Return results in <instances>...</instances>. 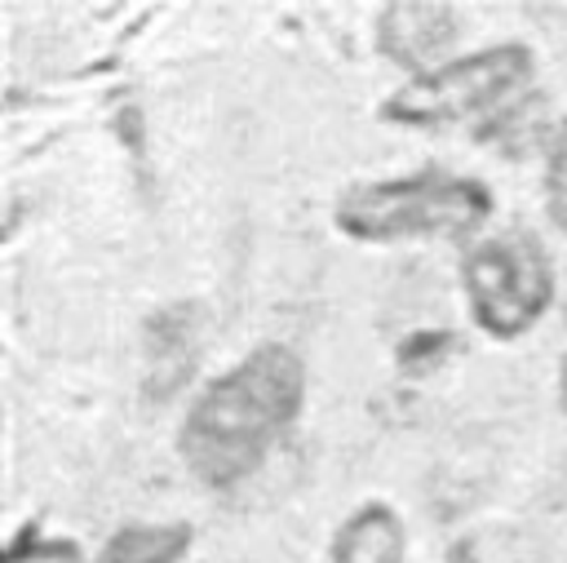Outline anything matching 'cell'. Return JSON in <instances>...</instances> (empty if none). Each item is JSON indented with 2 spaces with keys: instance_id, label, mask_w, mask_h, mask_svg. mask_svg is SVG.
<instances>
[{
  "instance_id": "obj_1",
  "label": "cell",
  "mask_w": 567,
  "mask_h": 563,
  "mask_svg": "<svg viewBox=\"0 0 567 563\" xmlns=\"http://www.w3.org/2000/svg\"><path fill=\"white\" fill-rule=\"evenodd\" d=\"M306 399V368L301 359L266 341L230 364L217 381L199 390L186 408L177 452L186 470L204 488H230L261 465L270 443L297 421Z\"/></svg>"
},
{
  "instance_id": "obj_2",
  "label": "cell",
  "mask_w": 567,
  "mask_h": 563,
  "mask_svg": "<svg viewBox=\"0 0 567 563\" xmlns=\"http://www.w3.org/2000/svg\"><path fill=\"white\" fill-rule=\"evenodd\" d=\"M536 75V58L527 44H496L470 58H452L425 75H412L385 106L381 120L412 124V129H447V124H478L492 133L518 115Z\"/></svg>"
},
{
  "instance_id": "obj_3",
  "label": "cell",
  "mask_w": 567,
  "mask_h": 563,
  "mask_svg": "<svg viewBox=\"0 0 567 563\" xmlns=\"http://www.w3.org/2000/svg\"><path fill=\"white\" fill-rule=\"evenodd\" d=\"M492 191L474 177L421 168L408 177L359 182L337 199V226L363 244H390L408 235H470L487 222Z\"/></svg>"
},
{
  "instance_id": "obj_4",
  "label": "cell",
  "mask_w": 567,
  "mask_h": 563,
  "mask_svg": "<svg viewBox=\"0 0 567 563\" xmlns=\"http://www.w3.org/2000/svg\"><path fill=\"white\" fill-rule=\"evenodd\" d=\"M461 288L483 332L523 337L554 297V266L532 231H501L478 239L461 262Z\"/></svg>"
},
{
  "instance_id": "obj_5",
  "label": "cell",
  "mask_w": 567,
  "mask_h": 563,
  "mask_svg": "<svg viewBox=\"0 0 567 563\" xmlns=\"http://www.w3.org/2000/svg\"><path fill=\"white\" fill-rule=\"evenodd\" d=\"M461 35V18L452 4H434V0H408V4H385L381 18H377V49L425 75L434 66H443L439 58L456 44Z\"/></svg>"
},
{
  "instance_id": "obj_6",
  "label": "cell",
  "mask_w": 567,
  "mask_h": 563,
  "mask_svg": "<svg viewBox=\"0 0 567 563\" xmlns=\"http://www.w3.org/2000/svg\"><path fill=\"white\" fill-rule=\"evenodd\" d=\"M403 523L390 505L368 501L332 536V563H403Z\"/></svg>"
},
{
  "instance_id": "obj_7",
  "label": "cell",
  "mask_w": 567,
  "mask_h": 563,
  "mask_svg": "<svg viewBox=\"0 0 567 563\" xmlns=\"http://www.w3.org/2000/svg\"><path fill=\"white\" fill-rule=\"evenodd\" d=\"M190 545L186 523H124L93 563H177Z\"/></svg>"
},
{
  "instance_id": "obj_8",
  "label": "cell",
  "mask_w": 567,
  "mask_h": 563,
  "mask_svg": "<svg viewBox=\"0 0 567 563\" xmlns=\"http://www.w3.org/2000/svg\"><path fill=\"white\" fill-rule=\"evenodd\" d=\"M545 208H549V222L567 235V124L549 142V160H545Z\"/></svg>"
},
{
  "instance_id": "obj_9",
  "label": "cell",
  "mask_w": 567,
  "mask_h": 563,
  "mask_svg": "<svg viewBox=\"0 0 567 563\" xmlns=\"http://www.w3.org/2000/svg\"><path fill=\"white\" fill-rule=\"evenodd\" d=\"M558 403H563V412H567V359L558 364Z\"/></svg>"
},
{
  "instance_id": "obj_10",
  "label": "cell",
  "mask_w": 567,
  "mask_h": 563,
  "mask_svg": "<svg viewBox=\"0 0 567 563\" xmlns=\"http://www.w3.org/2000/svg\"><path fill=\"white\" fill-rule=\"evenodd\" d=\"M563 315H567V310H563Z\"/></svg>"
}]
</instances>
